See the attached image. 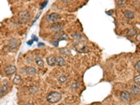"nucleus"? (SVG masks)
I'll use <instances>...</instances> for the list:
<instances>
[{"instance_id":"obj_20","label":"nucleus","mask_w":140,"mask_h":105,"mask_svg":"<svg viewBox=\"0 0 140 105\" xmlns=\"http://www.w3.org/2000/svg\"><path fill=\"white\" fill-rule=\"evenodd\" d=\"M37 90H38V88L37 86H32L30 89H29V92L31 93H35V92H37Z\"/></svg>"},{"instance_id":"obj_7","label":"nucleus","mask_w":140,"mask_h":105,"mask_svg":"<svg viewBox=\"0 0 140 105\" xmlns=\"http://www.w3.org/2000/svg\"><path fill=\"white\" fill-rule=\"evenodd\" d=\"M121 98L123 102H128L130 100V94L127 91H123L121 93Z\"/></svg>"},{"instance_id":"obj_1","label":"nucleus","mask_w":140,"mask_h":105,"mask_svg":"<svg viewBox=\"0 0 140 105\" xmlns=\"http://www.w3.org/2000/svg\"><path fill=\"white\" fill-rule=\"evenodd\" d=\"M62 98V95L58 92H52L47 96V101L50 103H57Z\"/></svg>"},{"instance_id":"obj_25","label":"nucleus","mask_w":140,"mask_h":105,"mask_svg":"<svg viewBox=\"0 0 140 105\" xmlns=\"http://www.w3.org/2000/svg\"><path fill=\"white\" fill-rule=\"evenodd\" d=\"M136 40H137V41H140V33L137 35V37H136Z\"/></svg>"},{"instance_id":"obj_17","label":"nucleus","mask_w":140,"mask_h":105,"mask_svg":"<svg viewBox=\"0 0 140 105\" xmlns=\"http://www.w3.org/2000/svg\"><path fill=\"white\" fill-rule=\"evenodd\" d=\"M36 63L40 67H43V66L44 65V62H43V61L41 59H37V60H36Z\"/></svg>"},{"instance_id":"obj_14","label":"nucleus","mask_w":140,"mask_h":105,"mask_svg":"<svg viewBox=\"0 0 140 105\" xmlns=\"http://www.w3.org/2000/svg\"><path fill=\"white\" fill-rule=\"evenodd\" d=\"M64 37H67V36H66L65 34H64L60 33V32H58L57 34H55V36H54V39L57 40H62V39H63Z\"/></svg>"},{"instance_id":"obj_12","label":"nucleus","mask_w":140,"mask_h":105,"mask_svg":"<svg viewBox=\"0 0 140 105\" xmlns=\"http://www.w3.org/2000/svg\"><path fill=\"white\" fill-rule=\"evenodd\" d=\"M25 71L26 73H27V74H29V75H34V74H37V70H36L34 68L31 67H27V68L26 69Z\"/></svg>"},{"instance_id":"obj_15","label":"nucleus","mask_w":140,"mask_h":105,"mask_svg":"<svg viewBox=\"0 0 140 105\" xmlns=\"http://www.w3.org/2000/svg\"><path fill=\"white\" fill-rule=\"evenodd\" d=\"M132 92L134 95H137L140 92V88L137 86H135V85L132 86Z\"/></svg>"},{"instance_id":"obj_11","label":"nucleus","mask_w":140,"mask_h":105,"mask_svg":"<svg viewBox=\"0 0 140 105\" xmlns=\"http://www.w3.org/2000/svg\"><path fill=\"white\" fill-rule=\"evenodd\" d=\"M9 90V86L7 84H4L3 85L1 88H0V96L4 95L6 92L8 91Z\"/></svg>"},{"instance_id":"obj_2","label":"nucleus","mask_w":140,"mask_h":105,"mask_svg":"<svg viewBox=\"0 0 140 105\" xmlns=\"http://www.w3.org/2000/svg\"><path fill=\"white\" fill-rule=\"evenodd\" d=\"M18 17H19L20 20L23 23H27L29 20L30 15H29V12H27L26 11H22L18 14Z\"/></svg>"},{"instance_id":"obj_27","label":"nucleus","mask_w":140,"mask_h":105,"mask_svg":"<svg viewBox=\"0 0 140 105\" xmlns=\"http://www.w3.org/2000/svg\"><path fill=\"white\" fill-rule=\"evenodd\" d=\"M38 46H39V47L44 46V43H38Z\"/></svg>"},{"instance_id":"obj_23","label":"nucleus","mask_w":140,"mask_h":105,"mask_svg":"<svg viewBox=\"0 0 140 105\" xmlns=\"http://www.w3.org/2000/svg\"><path fill=\"white\" fill-rule=\"evenodd\" d=\"M47 4H48V1H46L45 2H43V4L41 5V9H43V8L46 6V5Z\"/></svg>"},{"instance_id":"obj_16","label":"nucleus","mask_w":140,"mask_h":105,"mask_svg":"<svg viewBox=\"0 0 140 105\" xmlns=\"http://www.w3.org/2000/svg\"><path fill=\"white\" fill-rule=\"evenodd\" d=\"M57 64L59 66H63L65 65V60L63 57H59L57 58Z\"/></svg>"},{"instance_id":"obj_13","label":"nucleus","mask_w":140,"mask_h":105,"mask_svg":"<svg viewBox=\"0 0 140 105\" xmlns=\"http://www.w3.org/2000/svg\"><path fill=\"white\" fill-rule=\"evenodd\" d=\"M13 82L15 85H19L20 83H21V82H22V79H21L20 76V75H18V74H16V75L15 76V77H14V79H13Z\"/></svg>"},{"instance_id":"obj_3","label":"nucleus","mask_w":140,"mask_h":105,"mask_svg":"<svg viewBox=\"0 0 140 105\" xmlns=\"http://www.w3.org/2000/svg\"><path fill=\"white\" fill-rule=\"evenodd\" d=\"M47 20L48 21L51 22V23H55L58 20H59L61 18V16L60 14L57 13H52L49 14L48 15H47Z\"/></svg>"},{"instance_id":"obj_24","label":"nucleus","mask_w":140,"mask_h":105,"mask_svg":"<svg viewBox=\"0 0 140 105\" xmlns=\"http://www.w3.org/2000/svg\"><path fill=\"white\" fill-rule=\"evenodd\" d=\"M32 40H33V41H38V38H37V37H35L34 35H33V36L32 37Z\"/></svg>"},{"instance_id":"obj_29","label":"nucleus","mask_w":140,"mask_h":105,"mask_svg":"<svg viewBox=\"0 0 140 105\" xmlns=\"http://www.w3.org/2000/svg\"><path fill=\"white\" fill-rule=\"evenodd\" d=\"M27 105H32V104H29V103H27Z\"/></svg>"},{"instance_id":"obj_22","label":"nucleus","mask_w":140,"mask_h":105,"mask_svg":"<svg viewBox=\"0 0 140 105\" xmlns=\"http://www.w3.org/2000/svg\"><path fill=\"white\" fill-rule=\"evenodd\" d=\"M135 69H136V70H137V71H140V61H138V62L135 64Z\"/></svg>"},{"instance_id":"obj_10","label":"nucleus","mask_w":140,"mask_h":105,"mask_svg":"<svg viewBox=\"0 0 140 105\" xmlns=\"http://www.w3.org/2000/svg\"><path fill=\"white\" fill-rule=\"evenodd\" d=\"M137 34V30L135 28L129 29L127 32V36L129 37H133Z\"/></svg>"},{"instance_id":"obj_26","label":"nucleus","mask_w":140,"mask_h":105,"mask_svg":"<svg viewBox=\"0 0 140 105\" xmlns=\"http://www.w3.org/2000/svg\"><path fill=\"white\" fill-rule=\"evenodd\" d=\"M33 41H34L32 39V40H30V41H27V43L28 45H30V46H31V45L33 43Z\"/></svg>"},{"instance_id":"obj_5","label":"nucleus","mask_w":140,"mask_h":105,"mask_svg":"<svg viewBox=\"0 0 140 105\" xmlns=\"http://www.w3.org/2000/svg\"><path fill=\"white\" fill-rule=\"evenodd\" d=\"M16 70H17V69H16L15 66L12 65L7 66L4 68V72H5L6 74H7V75L13 74L16 72Z\"/></svg>"},{"instance_id":"obj_28","label":"nucleus","mask_w":140,"mask_h":105,"mask_svg":"<svg viewBox=\"0 0 140 105\" xmlns=\"http://www.w3.org/2000/svg\"><path fill=\"white\" fill-rule=\"evenodd\" d=\"M54 45H55V46H58V41H56V42H53V43Z\"/></svg>"},{"instance_id":"obj_18","label":"nucleus","mask_w":140,"mask_h":105,"mask_svg":"<svg viewBox=\"0 0 140 105\" xmlns=\"http://www.w3.org/2000/svg\"><path fill=\"white\" fill-rule=\"evenodd\" d=\"M117 4H118V6H120V7H124L125 5L126 4V1H124V0L118 1H117Z\"/></svg>"},{"instance_id":"obj_19","label":"nucleus","mask_w":140,"mask_h":105,"mask_svg":"<svg viewBox=\"0 0 140 105\" xmlns=\"http://www.w3.org/2000/svg\"><path fill=\"white\" fill-rule=\"evenodd\" d=\"M134 81H135V83L137 85L140 86V75H138V76H135V77L134 78Z\"/></svg>"},{"instance_id":"obj_21","label":"nucleus","mask_w":140,"mask_h":105,"mask_svg":"<svg viewBox=\"0 0 140 105\" xmlns=\"http://www.w3.org/2000/svg\"><path fill=\"white\" fill-rule=\"evenodd\" d=\"M58 81L61 83H64L67 81V77L64 76H61L59 79H58Z\"/></svg>"},{"instance_id":"obj_9","label":"nucleus","mask_w":140,"mask_h":105,"mask_svg":"<svg viewBox=\"0 0 140 105\" xmlns=\"http://www.w3.org/2000/svg\"><path fill=\"white\" fill-rule=\"evenodd\" d=\"M124 16L127 18V19H133L135 18V13L130 10H126L124 11Z\"/></svg>"},{"instance_id":"obj_8","label":"nucleus","mask_w":140,"mask_h":105,"mask_svg":"<svg viewBox=\"0 0 140 105\" xmlns=\"http://www.w3.org/2000/svg\"><path fill=\"white\" fill-rule=\"evenodd\" d=\"M9 48L11 50L15 49L18 47V42L15 39H11L9 40Z\"/></svg>"},{"instance_id":"obj_6","label":"nucleus","mask_w":140,"mask_h":105,"mask_svg":"<svg viewBox=\"0 0 140 105\" xmlns=\"http://www.w3.org/2000/svg\"><path fill=\"white\" fill-rule=\"evenodd\" d=\"M46 61H47L48 65L51 67H53L57 64V58L53 55H51L48 57V58L46 59Z\"/></svg>"},{"instance_id":"obj_4","label":"nucleus","mask_w":140,"mask_h":105,"mask_svg":"<svg viewBox=\"0 0 140 105\" xmlns=\"http://www.w3.org/2000/svg\"><path fill=\"white\" fill-rule=\"evenodd\" d=\"M64 29V26L60 23H53L51 26V30L53 32H60Z\"/></svg>"}]
</instances>
